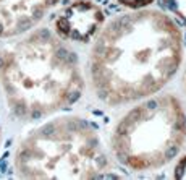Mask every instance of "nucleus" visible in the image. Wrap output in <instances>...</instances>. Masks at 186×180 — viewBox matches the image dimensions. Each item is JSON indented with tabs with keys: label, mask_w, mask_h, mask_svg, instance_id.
<instances>
[{
	"label": "nucleus",
	"mask_w": 186,
	"mask_h": 180,
	"mask_svg": "<svg viewBox=\"0 0 186 180\" xmlns=\"http://www.w3.org/2000/svg\"><path fill=\"white\" fill-rule=\"evenodd\" d=\"M0 88L23 122H34L75 104L84 89L79 60L49 29H31L0 47Z\"/></svg>",
	"instance_id": "f03ea898"
},
{
	"label": "nucleus",
	"mask_w": 186,
	"mask_h": 180,
	"mask_svg": "<svg viewBox=\"0 0 186 180\" xmlns=\"http://www.w3.org/2000/svg\"><path fill=\"white\" fill-rule=\"evenodd\" d=\"M185 143L186 112L173 94H152L138 101L118 120L110 136L115 159L133 172L163 167Z\"/></svg>",
	"instance_id": "20e7f679"
},
{
	"label": "nucleus",
	"mask_w": 186,
	"mask_h": 180,
	"mask_svg": "<svg viewBox=\"0 0 186 180\" xmlns=\"http://www.w3.org/2000/svg\"><path fill=\"white\" fill-rule=\"evenodd\" d=\"M120 5H125L130 10H139V8H147L154 0H116Z\"/></svg>",
	"instance_id": "6e6552de"
},
{
	"label": "nucleus",
	"mask_w": 186,
	"mask_h": 180,
	"mask_svg": "<svg viewBox=\"0 0 186 180\" xmlns=\"http://www.w3.org/2000/svg\"><path fill=\"white\" fill-rule=\"evenodd\" d=\"M167 11H170L176 20L186 28V0H160Z\"/></svg>",
	"instance_id": "0eeeda50"
},
{
	"label": "nucleus",
	"mask_w": 186,
	"mask_h": 180,
	"mask_svg": "<svg viewBox=\"0 0 186 180\" xmlns=\"http://www.w3.org/2000/svg\"><path fill=\"white\" fill-rule=\"evenodd\" d=\"M13 165L23 179H99L110 162L97 130L78 115H60L28 131Z\"/></svg>",
	"instance_id": "7ed1b4c3"
},
{
	"label": "nucleus",
	"mask_w": 186,
	"mask_h": 180,
	"mask_svg": "<svg viewBox=\"0 0 186 180\" xmlns=\"http://www.w3.org/2000/svg\"><path fill=\"white\" fill-rule=\"evenodd\" d=\"M185 89H186V70H185Z\"/></svg>",
	"instance_id": "9d476101"
},
{
	"label": "nucleus",
	"mask_w": 186,
	"mask_h": 180,
	"mask_svg": "<svg viewBox=\"0 0 186 180\" xmlns=\"http://www.w3.org/2000/svg\"><path fill=\"white\" fill-rule=\"evenodd\" d=\"M183 36L163 11L139 8L105 21L89 54V78L97 99L110 107L157 94L178 73Z\"/></svg>",
	"instance_id": "f257e3e1"
},
{
	"label": "nucleus",
	"mask_w": 186,
	"mask_h": 180,
	"mask_svg": "<svg viewBox=\"0 0 186 180\" xmlns=\"http://www.w3.org/2000/svg\"><path fill=\"white\" fill-rule=\"evenodd\" d=\"M105 23L104 10L92 0H73L57 15L55 34L63 41L87 44L94 41Z\"/></svg>",
	"instance_id": "39448f33"
},
{
	"label": "nucleus",
	"mask_w": 186,
	"mask_h": 180,
	"mask_svg": "<svg viewBox=\"0 0 186 180\" xmlns=\"http://www.w3.org/2000/svg\"><path fill=\"white\" fill-rule=\"evenodd\" d=\"M173 177L178 180H186V154L176 161L175 169H173Z\"/></svg>",
	"instance_id": "1a4fd4ad"
},
{
	"label": "nucleus",
	"mask_w": 186,
	"mask_h": 180,
	"mask_svg": "<svg viewBox=\"0 0 186 180\" xmlns=\"http://www.w3.org/2000/svg\"><path fill=\"white\" fill-rule=\"evenodd\" d=\"M60 0H0V39L34 29Z\"/></svg>",
	"instance_id": "423d86ee"
},
{
	"label": "nucleus",
	"mask_w": 186,
	"mask_h": 180,
	"mask_svg": "<svg viewBox=\"0 0 186 180\" xmlns=\"http://www.w3.org/2000/svg\"><path fill=\"white\" fill-rule=\"evenodd\" d=\"M0 141H2V125H0Z\"/></svg>",
	"instance_id": "9b49d317"
}]
</instances>
